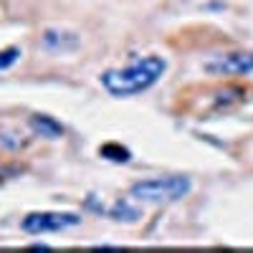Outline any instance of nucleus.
<instances>
[{
	"mask_svg": "<svg viewBox=\"0 0 253 253\" xmlns=\"http://www.w3.org/2000/svg\"><path fill=\"white\" fill-rule=\"evenodd\" d=\"M20 58V48H15V46H10V48H3L0 51V71H5V69H10L13 63Z\"/></svg>",
	"mask_w": 253,
	"mask_h": 253,
	"instance_id": "1a4fd4ad",
	"label": "nucleus"
},
{
	"mask_svg": "<svg viewBox=\"0 0 253 253\" xmlns=\"http://www.w3.org/2000/svg\"><path fill=\"white\" fill-rule=\"evenodd\" d=\"M165 71H167V61L162 56H139L132 58L124 69L104 71L101 84L112 96H132L155 86Z\"/></svg>",
	"mask_w": 253,
	"mask_h": 253,
	"instance_id": "f257e3e1",
	"label": "nucleus"
},
{
	"mask_svg": "<svg viewBox=\"0 0 253 253\" xmlns=\"http://www.w3.org/2000/svg\"><path fill=\"white\" fill-rule=\"evenodd\" d=\"M109 215H112L114 220H137V218H139V210H137V208H129L126 203L119 200V203L109 210Z\"/></svg>",
	"mask_w": 253,
	"mask_h": 253,
	"instance_id": "6e6552de",
	"label": "nucleus"
},
{
	"mask_svg": "<svg viewBox=\"0 0 253 253\" xmlns=\"http://www.w3.org/2000/svg\"><path fill=\"white\" fill-rule=\"evenodd\" d=\"M213 76H243L253 71V53L251 51H238V53H223L205 61L203 66Z\"/></svg>",
	"mask_w": 253,
	"mask_h": 253,
	"instance_id": "20e7f679",
	"label": "nucleus"
},
{
	"mask_svg": "<svg viewBox=\"0 0 253 253\" xmlns=\"http://www.w3.org/2000/svg\"><path fill=\"white\" fill-rule=\"evenodd\" d=\"M66 33H56V31H46V36H43V41H46V46L51 48V51H66V48H76V36L74 33H69V38H63Z\"/></svg>",
	"mask_w": 253,
	"mask_h": 253,
	"instance_id": "423d86ee",
	"label": "nucleus"
},
{
	"mask_svg": "<svg viewBox=\"0 0 253 253\" xmlns=\"http://www.w3.org/2000/svg\"><path fill=\"white\" fill-rule=\"evenodd\" d=\"M79 223L81 218L76 213H51V210H46V213H28L20 225H23L26 233L41 236V233H58V230L74 228Z\"/></svg>",
	"mask_w": 253,
	"mask_h": 253,
	"instance_id": "7ed1b4c3",
	"label": "nucleus"
},
{
	"mask_svg": "<svg viewBox=\"0 0 253 253\" xmlns=\"http://www.w3.org/2000/svg\"><path fill=\"white\" fill-rule=\"evenodd\" d=\"M190 180L180 175L170 177H152V180H142L129 187V195L139 203H175L182 200L190 193Z\"/></svg>",
	"mask_w": 253,
	"mask_h": 253,
	"instance_id": "f03ea898",
	"label": "nucleus"
},
{
	"mask_svg": "<svg viewBox=\"0 0 253 253\" xmlns=\"http://www.w3.org/2000/svg\"><path fill=\"white\" fill-rule=\"evenodd\" d=\"M31 129H33L36 134H41V137H46V139H58V137H63V126H61L53 117H48V114H33V117H31Z\"/></svg>",
	"mask_w": 253,
	"mask_h": 253,
	"instance_id": "39448f33",
	"label": "nucleus"
},
{
	"mask_svg": "<svg viewBox=\"0 0 253 253\" xmlns=\"http://www.w3.org/2000/svg\"><path fill=\"white\" fill-rule=\"evenodd\" d=\"M99 152H101V157H107L112 162H126V160H129V150H124L122 144H114V142L104 144Z\"/></svg>",
	"mask_w": 253,
	"mask_h": 253,
	"instance_id": "0eeeda50",
	"label": "nucleus"
}]
</instances>
